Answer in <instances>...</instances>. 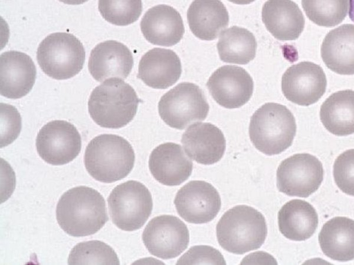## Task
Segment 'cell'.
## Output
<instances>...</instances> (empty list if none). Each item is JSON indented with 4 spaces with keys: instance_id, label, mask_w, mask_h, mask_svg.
Returning a JSON list of instances; mask_svg holds the SVG:
<instances>
[{
    "instance_id": "2e32d148",
    "label": "cell",
    "mask_w": 354,
    "mask_h": 265,
    "mask_svg": "<svg viewBox=\"0 0 354 265\" xmlns=\"http://www.w3.org/2000/svg\"><path fill=\"white\" fill-rule=\"evenodd\" d=\"M187 155L197 163L211 165L223 157L226 141L222 131L211 123L190 125L181 138Z\"/></svg>"
},
{
    "instance_id": "277c9868",
    "label": "cell",
    "mask_w": 354,
    "mask_h": 265,
    "mask_svg": "<svg viewBox=\"0 0 354 265\" xmlns=\"http://www.w3.org/2000/svg\"><path fill=\"white\" fill-rule=\"evenodd\" d=\"M216 230L219 245L236 255L259 248L268 233L263 215L246 205H238L226 211L218 221Z\"/></svg>"
},
{
    "instance_id": "f546056e",
    "label": "cell",
    "mask_w": 354,
    "mask_h": 265,
    "mask_svg": "<svg viewBox=\"0 0 354 265\" xmlns=\"http://www.w3.org/2000/svg\"><path fill=\"white\" fill-rule=\"evenodd\" d=\"M102 17L116 26H127L136 21L142 10V0H99Z\"/></svg>"
},
{
    "instance_id": "30bf717a",
    "label": "cell",
    "mask_w": 354,
    "mask_h": 265,
    "mask_svg": "<svg viewBox=\"0 0 354 265\" xmlns=\"http://www.w3.org/2000/svg\"><path fill=\"white\" fill-rule=\"evenodd\" d=\"M142 238L151 255L169 259L176 257L187 248L189 233L185 224L178 217L163 215L149 222Z\"/></svg>"
},
{
    "instance_id": "ba28073f",
    "label": "cell",
    "mask_w": 354,
    "mask_h": 265,
    "mask_svg": "<svg viewBox=\"0 0 354 265\" xmlns=\"http://www.w3.org/2000/svg\"><path fill=\"white\" fill-rule=\"evenodd\" d=\"M158 113L169 126L178 130L206 119L209 106L203 91L189 82L178 84L163 95L158 102Z\"/></svg>"
},
{
    "instance_id": "d6a6232c",
    "label": "cell",
    "mask_w": 354,
    "mask_h": 265,
    "mask_svg": "<svg viewBox=\"0 0 354 265\" xmlns=\"http://www.w3.org/2000/svg\"><path fill=\"white\" fill-rule=\"evenodd\" d=\"M225 264L222 254L214 248L199 245L194 246L181 256L176 264Z\"/></svg>"
},
{
    "instance_id": "3957f363",
    "label": "cell",
    "mask_w": 354,
    "mask_h": 265,
    "mask_svg": "<svg viewBox=\"0 0 354 265\" xmlns=\"http://www.w3.org/2000/svg\"><path fill=\"white\" fill-rule=\"evenodd\" d=\"M134 161L131 145L117 135H100L88 143L85 150L86 170L95 179L104 183L124 178L131 171Z\"/></svg>"
},
{
    "instance_id": "4fadbf2b",
    "label": "cell",
    "mask_w": 354,
    "mask_h": 265,
    "mask_svg": "<svg viewBox=\"0 0 354 265\" xmlns=\"http://www.w3.org/2000/svg\"><path fill=\"white\" fill-rule=\"evenodd\" d=\"M326 77L317 64L302 61L289 67L281 79V90L285 97L299 106H310L324 94Z\"/></svg>"
},
{
    "instance_id": "9a60e30c",
    "label": "cell",
    "mask_w": 354,
    "mask_h": 265,
    "mask_svg": "<svg viewBox=\"0 0 354 265\" xmlns=\"http://www.w3.org/2000/svg\"><path fill=\"white\" fill-rule=\"evenodd\" d=\"M36 67L26 53L7 51L0 56V93L9 99H19L32 89Z\"/></svg>"
},
{
    "instance_id": "f1b7e54d",
    "label": "cell",
    "mask_w": 354,
    "mask_h": 265,
    "mask_svg": "<svg viewBox=\"0 0 354 265\" xmlns=\"http://www.w3.org/2000/svg\"><path fill=\"white\" fill-rule=\"evenodd\" d=\"M68 264L119 265L120 261L111 246L99 240H91L79 243L73 248Z\"/></svg>"
},
{
    "instance_id": "83f0119b",
    "label": "cell",
    "mask_w": 354,
    "mask_h": 265,
    "mask_svg": "<svg viewBox=\"0 0 354 265\" xmlns=\"http://www.w3.org/2000/svg\"><path fill=\"white\" fill-rule=\"evenodd\" d=\"M306 16L315 24L331 27L346 17L349 0H301Z\"/></svg>"
},
{
    "instance_id": "603a6c76",
    "label": "cell",
    "mask_w": 354,
    "mask_h": 265,
    "mask_svg": "<svg viewBox=\"0 0 354 265\" xmlns=\"http://www.w3.org/2000/svg\"><path fill=\"white\" fill-rule=\"evenodd\" d=\"M187 18L192 32L206 41L215 39L229 23L228 12L220 0H194Z\"/></svg>"
},
{
    "instance_id": "7a4b0ae2",
    "label": "cell",
    "mask_w": 354,
    "mask_h": 265,
    "mask_svg": "<svg viewBox=\"0 0 354 265\" xmlns=\"http://www.w3.org/2000/svg\"><path fill=\"white\" fill-rule=\"evenodd\" d=\"M134 89L120 78L105 80L91 93L88 112L100 126L120 128L134 118L139 104Z\"/></svg>"
},
{
    "instance_id": "7c38bea8",
    "label": "cell",
    "mask_w": 354,
    "mask_h": 265,
    "mask_svg": "<svg viewBox=\"0 0 354 265\" xmlns=\"http://www.w3.org/2000/svg\"><path fill=\"white\" fill-rule=\"evenodd\" d=\"M174 204L178 215L186 222L205 224L214 219L221 206L216 189L205 181L194 180L177 192Z\"/></svg>"
},
{
    "instance_id": "1f68e13d",
    "label": "cell",
    "mask_w": 354,
    "mask_h": 265,
    "mask_svg": "<svg viewBox=\"0 0 354 265\" xmlns=\"http://www.w3.org/2000/svg\"><path fill=\"white\" fill-rule=\"evenodd\" d=\"M1 147L12 143L19 136L21 128V119L17 110L12 106L1 103Z\"/></svg>"
},
{
    "instance_id": "4dcf8cb0",
    "label": "cell",
    "mask_w": 354,
    "mask_h": 265,
    "mask_svg": "<svg viewBox=\"0 0 354 265\" xmlns=\"http://www.w3.org/2000/svg\"><path fill=\"white\" fill-rule=\"evenodd\" d=\"M333 177L343 193L354 196V149L347 150L336 158Z\"/></svg>"
},
{
    "instance_id": "d4e9b609",
    "label": "cell",
    "mask_w": 354,
    "mask_h": 265,
    "mask_svg": "<svg viewBox=\"0 0 354 265\" xmlns=\"http://www.w3.org/2000/svg\"><path fill=\"white\" fill-rule=\"evenodd\" d=\"M318 239L328 257L339 262L354 259V220L346 217L329 219L323 225Z\"/></svg>"
},
{
    "instance_id": "d590c367",
    "label": "cell",
    "mask_w": 354,
    "mask_h": 265,
    "mask_svg": "<svg viewBox=\"0 0 354 265\" xmlns=\"http://www.w3.org/2000/svg\"><path fill=\"white\" fill-rule=\"evenodd\" d=\"M229 1L239 4V5H246L251 3L252 2L254 1L255 0H228Z\"/></svg>"
},
{
    "instance_id": "484cf974",
    "label": "cell",
    "mask_w": 354,
    "mask_h": 265,
    "mask_svg": "<svg viewBox=\"0 0 354 265\" xmlns=\"http://www.w3.org/2000/svg\"><path fill=\"white\" fill-rule=\"evenodd\" d=\"M319 115L322 124L332 134L346 136L354 133V91L332 94L322 104Z\"/></svg>"
},
{
    "instance_id": "ac0fdd59",
    "label": "cell",
    "mask_w": 354,
    "mask_h": 265,
    "mask_svg": "<svg viewBox=\"0 0 354 265\" xmlns=\"http://www.w3.org/2000/svg\"><path fill=\"white\" fill-rule=\"evenodd\" d=\"M149 168L158 182L173 186L181 184L189 178L192 172L193 162L185 154L181 146L167 142L152 150Z\"/></svg>"
},
{
    "instance_id": "9c48e42d",
    "label": "cell",
    "mask_w": 354,
    "mask_h": 265,
    "mask_svg": "<svg viewBox=\"0 0 354 265\" xmlns=\"http://www.w3.org/2000/svg\"><path fill=\"white\" fill-rule=\"evenodd\" d=\"M324 178L321 161L308 153L293 155L283 160L277 170L278 190L289 196L308 197Z\"/></svg>"
},
{
    "instance_id": "d6986e66",
    "label": "cell",
    "mask_w": 354,
    "mask_h": 265,
    "mask_svg": "<svg viewBox=\"0 0 354 265\" xmlns=\"http://www.w3.org/2000/svg\"><path fill=\"white\" fill-rule=\"evenodd\" d=\"M140 29L149 43L166 47L177 44L185 33L180 13L173 7L163 4L155 6L145 12Z\"/></svg>"
},
{
    "instance_id": "52a82bcc",
    "label": "cell",
    "mask_w": 354,
    "mask_h": 265,
    "mask_svg": "<svg viewBox=\"0 0 354 265\" xmlns=\"http://www.w3.org/2000/svg\"><path fill=\"white\" fill-rule=\"evenodd\" d=\"M107 201L113 223L125 231L140 228L153 208L149 190L144 184L134 180L115 186Z\"/></svg>"
},
{
    "instance_id": "8fae6325",
    "label": "cell",
    "mask_w": 354,
    "mask_h": 265,
    "mask_svg": "<svg viewBox=\"0 0 354 265\" xmlns=\"http://www.w3.org/2000/svg\"><path fill=\"white\" fill-rule=\"evenodd\" d=\"M81 136L76 128L63 120H54L39 131L36 148L39 157L52 165H63L73 161L80 153Z\"/></svg>"
},
{
    "instance_id": "5b68a950",
    "label": "cell",
    "mask_w": 354,
    "mask_h": 265,
    "mask_svg": "<svg viewBox=\"0 0 354 265\" xmlns=\"http://www.w3.org/2000/svg\"><path fill=\"white\" fill-rule=\"evenodd\" d=\"M297 125L292 113L285 106L269 102L252 115L249 135L254 147L267 155H278L292 145Z\"/></svg>"
},
{
    "instance_id": "cb8c5ba5",
    "label": "cell",
    "mask_w": 354,
    "mask_h": 265,
    "mask_svg": "<svg viewBox=\"0 0 354 265\" xmlns=\"http://www.w3.org/2000/svg\"><path fill=\"white\" fill-rule=\"evenodd\" d=\"M278 225L285 237L293 241H304L315 233L318 226V215L310 203L292 199L279 210Z\"/></svg>"
},
{
    "instance_id": "ffe728a7",
    "label": "cell",
    "mask_w": 354,
    "mask_h": 265,
    "mask_svg": "<svg viewBox=\"0 0 354 265\" xmlns=\"http://www.w3.org/2000/svg\"><path fill=\"white\" fill-rule=\"evenodd\" d=\"M182 72L180 58L171 50L154 48L141 58L138 77L155 89H166L178 81Z\"/></svg>"
},
{
    "instance_id": "6da1fadb",
    "label": "cell",
    "mask_w": 354,
    "mask_h": 265,
    "mask_svg": "<svg viewBox=\"0 0 354 265\" xmlns=\"http://www.w3.org/2000/svg\"><path fill=\"white\" fill-rule=\"evenodd\" d=\"M56 218L61 228L73 237L93 235L109 219L102 195L85 186L74 187L62 195Z\"/></svg>"
},
{
    "instance_id": "44dd1931",
    "label": "cell",
    "mask_w": 354,
    "mask_h": 265,
    "mask_svg": "<svg viewBox=\"0 0 354 265\" xmlns=\"http://www.w3.org/2000/svg\"><path fill=\"white\" fill-rule=\"evenodd\" d=\"M261 14L267 30L279 40H295L304 30V15L291 0H268L263 6Z\"/></svg>"
},
{
    "instance_id": "8992f818",
    "label": "cell",
    "mask_w": 354,
    "mask_h": 265,
    "mask_svg": "<svg viewBox=\"0 0 354 265\" xmlns=\"http://www.w3.org/2000/svg\"><path fill=\"white\" fill-rule=\"evenodd\" d=\"M37 62L42 71L55 79H67L82 69L85 50L74 35L55 32L48 35L39 45Z\"/></svg>"
},
{
    "instance_id": "7402d4cb",
    "label": "cell",
    "mask_w": 354,
    "mask_h": 265,
    "mask_svg": "<svg viewBox=\"0 0 354 265\" xmlns=\"http://www.w3.org/2000/svg\"><path fill=\"white\" fill-rule=\"evenodd\" d=\"M326 66L339 75H354V25L344 24L330 30L321 47Z\"/></svg>"
},
{
    "instance_id": "4316f807",
    "label": "cell",
    "mask_w": 354,
    "mask_h": 265,
    "mask_svg": "<svg viewBox=\"0 0 354 265\" xmlns=\"http://www.w3.org/2000/svg\"><path fill=\"white\" fill-rule=\"evenodd\" d=\"M257 46L251 32L235 26L221 32L216 47L221 61L245 65L254 59Z\"/></svg>"
},
{
    "instance_id": "836d02e7",
    "label": "cell",
    "mask_w": 354,
    "mask_h": 265,
    "mask_svg": "<svg viewBox=\"0 0 354 265\" xmlns=\"http://www.w3.org/2000/svg\"><path fill=\"white\" fill-rule=\"evenodd\" d=\"M59 1L68 5H79L85 3L88 0H59Z\"/></svg>"
},
{
    "instance_id": "e575fe53",
    "label": "cell",
    "mask_w": 354,
    "mask_h": 265,
    "mask_svg": "<svg viewBox=\"0 0 354 265\" xmlns=\"http://www.w3.org/2000/svg\"><path fill=\"white\" fill-rule=\"evenodd\" d=\"M349 17L354 22V0H349Z\"/></svg>"
},
{
    "instance_id": "e0dca14e",
    "label": "cell",
    "mask_w": 354,
    "mask_h": 265,
    "mask_svg": "<svg viewBox=\"0 0 354 265\" xmlns=\"http://www.w3.org/2000/svg\"><path fill=\"white\" fill-rule=\"evenodd\" d=\"M133 65V58L130 50L115 40H107L96 45L88 59L90 74L100 82L110 77L126 79Z\"/></svg>"
},
{
    "instance_id": "5bb4252c",
    "label": "cell",
    "mask_w": 354,
    "mask_h": 265,
    "mask_svg": "<svg viewBox=\"0 0 354 265\" xmlns=\"http://www.w3.org/2000/svg\"><path fill=\"white\" fill-rule=\"evenodd\" d=\"M206 86L215 101L225 108H238L251 98L254 82L243 68L223 66L216 69Z\"/></svg>"
}]
</instances>
